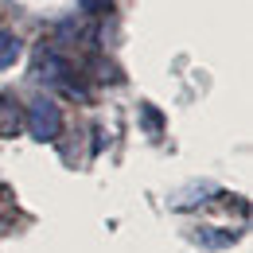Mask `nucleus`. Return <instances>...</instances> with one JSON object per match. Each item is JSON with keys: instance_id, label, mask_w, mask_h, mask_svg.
<instances>
[{"instance_id": "f257e3e1", "label": "nucleus", "mask_w": 253, "mask_h": 253, "mask_svg": "<svg viewBox=\"0 0 253 253\" xmlns=\"http://www.w3.org/2000/svg\"><path fill=\"white\" fill-rule=\"evenodd\" d=\"M59 128H63L59 105H55L51 97H35L32 105H28V132H32L35 140H55Z\"/></svg>"}, {"instance_id": "f03ea898", "label": "nucleus", "mask_w": 253, "mask_h": 253, "mask_svg": "<svg viewBox=\"0 0 253 253\" xmlns=\"http://www.w3.org/2000/svg\"><path fill=\"white\" fill-rule=\"evenodd\" d=\"M66 74H70V63H66L59 51H43V55H39V63H35V78H43V82H51V86H63Z\"/></svg>"}, {"instance_id": "7ed1b4c3", "label": "nucleus", "mask_w": 253, "mask_h": 253, "mask_svg": "<svg viewBox=\"0 0 253 253\" xmlns=\"http://www.w3.org/2000/svg\"><path fill=\"white\" fill-rule=\"evenodd\" d=\"M16 125H20V109L12 97H0V136H16Z\"/></svg>"}, {"instance_id": "20e7f679", "label": "nucleus", "mask_w": 253, "mask_h": 253, "mask_svg": "<svg viewBox=\"0 0 253 253\" xmlns=\"http://www.w3.org/2000/svg\"><path fill=\"white\" fill-rule=\"evenodd\" d=\"M16 59H20V39L12 32H0V70H8Z\"/></svg>"}]
</instances>
